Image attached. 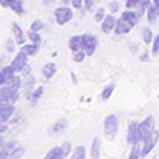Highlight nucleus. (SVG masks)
I'll return each instance as SVG.
<instances>
[{
    "mask_svg": "<svg viewBox=\"0 0 159 159\" xmlns=\"http://www.w3.org/2000/svg\"><path fill=\"white\" fill-rule=\"evenodd\" d=\"M103 128H104V134H106L109 141L116 139L118 131H119V118L116 114H108L103 121Z\"/></svg>",
    "mask_w": 159,
    "mask_h": 159,
    "instance_id": "obj_1",
    "label": "nucleus"
},
{
    "mask_svg": "<svg viewBox=\"0 0 159 159\" xmlns=\"http://www.w3.org/2000/svg\"><path fill=\"white\" fill-rule=\"evenodd\" d=\"M73 7H68V5H61V7H57L53 10V17L55 22L58 25H66L68 22H71L75 13H73Z\"/></svg>",
    "mask_w": 159,
    "mask_h": 159,
    "instance_id": "obj_2",
    "label": "nucleus"
},
{
    "mask_svg": "<svg viewBox=\"0 0 159 159\" xmlns=\"http://www.w3.org/2000/svg\"><path fill=\"white\" fill-rule=\"evenodd\" d=\"M98 43L99 40L96 35H91V33H83V52L88 55V57H93L96 53V48H98Z\"/></svg>",
    "mask_w": 159,
    "mask_h": 159,
    "instance_id": "obj_3",
    "label": "nucleus"
},
{
    "mask_svg": "<svg viewBox=\"0 0 159 159\" xmlns=\"http://www.w3.org/2000/svg\"><path fill=\"white\" fill-rule=\"evenodd\" d=\"M157 141H159V131H154L151 133V134H148L146 138L141 141V151H143V157H146L149 152L154 149V146L157 144Z\"/></svg>",
    "mask_w": 159,
    "mask_h": 159,
    "instance_id": "obj_4",
    "label": "nucleus"
},
{
    "mask_svg": "<svg viewBox=\"0 0 159 159\" xmlns=\"http://www.w3.org/2000/svg\"><path fill=\"white\" fill-rule=\"evenodd\" d=\"M126 141H128L129 146H133V144H138V143L143 141L141 133H139V123H138V121H129V123H128Z\"/></svg>",
    "mask_w": 159,
    "mask_h": 159,
    "instance_id": "obj_5",
    "label": "nucleus"
},
{
    "mask_svg": "<svg viewBox=\"0 0 159 159\" xmlns=\"http://www.w3.org/2000/svg\"><path fill=\"white\" fill-rule=\"evenodd\" d=\"M0 7L2 8H10L13 13H17V15H23L25 13L23 0H0Z\"/></svg>",
    "mask_w": 159,
    "mask_h": 159,
    "instance_id": "obj_6",
    "label": "nucleus"
},
{
    "mask_svg": "<svg viewBox=\"0 0 159 159\" xmlns=\"http://www.w3.org/2000/svg\"><path fill=\"white\" fill-rule=\"evenodd\" d=\"M154 129H156V119L154 116H148L146 119L139 121V133H141V138L144 139L148 134H151Z\"/></svg>",
    "mask_w": 159,
    "mask_h": 159,
    "instance_id": "obj_7",
    "label": "nucleus"
},
{
    "mask_svg": "<svg viewBox=\"0 0 159 159\" xmlns=\"http://www.w3.org/2000/svg\"><path fill=\"white\" fill-rule=\"evenodd\" d=\"M28 58H30L28 55L25 53V52H22V50H20V52H18V53L13 57V60H12L10 63H12V66L15 68V71L20 73V71H22V70H23V68L28 65Z\"/></svg>",
    "mask_w": 159,
    "mask_h": 159,
    "instance_id": "obj_8",
    "label": "nucleus"
},
{
    "mask_svg": "<svg viewBox=\"0 0 159 159\" xmlns=\"http://www.w3.org/2000/svg\"><path fill=\"white\" fill-rule=\"evenodd\" d=\"M116 22H118V18L114 17L113 13H108L106 17L103 18V22L99 23V25H101V32L106 33V35L114 32V28H116Z\"/></svg>",
    "mask_w": 159,
    "mask_h": 159,
    "instance_id": "obj_9",
    "label": "nucleus"
},
{
    "mask_svg": "<svg viewBox=\"0 0 159 159\" xmlns=\"http://www.w3.org/2000/svg\"><path fill=\"white\" fill-rule=\"evenodd\" d=\"M10 32H12L13 35V40L17 42V45H25V38H27V35H25V32L22 28H20L18 23H10Z\"/></svg>",
    "mask_w": 159,
    "mask_h": 159,
    "instance_id": "obj_10",
    "label": "nucleus"
},
{
    "mask_svg": "<svg viewBox=\"0 0 159 159\" xmlns=\"http://www.w3.org/2000/svg\"><path fill=\"white\" fill-rule=\"evenodd\" d=\"M123 20H126L128 23H131L133 27H136V25L139 23V20H141V17L134 12V10H129V8H126V10H123L121 12V15H119Z\"/></svg>",
    "mask_w": 159,
    "mask_h": 159,
    "instance_id": "obj_11",
    "label": "nucleus"
},
{
    "mask_svg": "<svg viewBox=\"0 0 159 159\" xmlns=\"http://www.w3.org/2000/svg\"><path fill=\"white\" fill-rule=\"evenodd\" d=\"M57 71H58V66L55 61H48L42 66V75H43V78H47V80H53Z\"/></svg>",
    "mask_w": 159,
    "mask_h": 159,
    "instance_id": "obj_12",
    "label": "nucleus"
},
{
    "mask_svg": "<svg viewBox=\"0 0 159 159\" xmlns=\"http://www.w3.org/2000/svg\"><path fill=\"white\" fill-rule=\"evenodd\" d=\"M131 30H133V25H131V23H128L126 20H123L121 17L118 18V22H116V28H114V33H116L118 37H121V35L129 33Z\"/></svg>",
    "mask_w": 159,
    "mask_h": 159,
    "instance_id": "obj_13",
    "label": "nucleus"
},
{
    "mask_svg": "<svg viewBox=\"0 0 159 159\" xmlns=\"http://www.w3.org/2000/svg\"><path fill=\"white\" fill-rule=\"evenodd\" d=\"M68 48L71 52H83V35H73V37H70Z\"/></svg>",
    "mask_w": 159,
    "mask_h": 159,
    "instance_id": "obj_14",
    "label": "nucleus"
},
{
    "mask_svg": "<svg viewBox=\"0 0 159 159\" xmlns=\"http://www.w3.org/2000/svg\"><path fill=\"white\" fill-rule=\"evenodd\" d=\"M43 159H66V156H65L61 146H55V148H52L47 154H45Z\"/></svg>",
    "mask_w": 159,
    "mask_h": 159,
    "instance_id": "obj_15",
    "label": "nucleus"
},
{
    "mask_svg": "<svg viewBox=\"0 0 159 159\" xmlns=\"http://www.w3.org/2000/svg\"><path fill=\"white\" fill-rule=\"evenodd\" d=\"M89 154H91V159H99V156H101V139L99 138H94L91 141Z\"/></svg>",
    "mask_w": 159,
    "mask_h": 159,
    "instance_id": "obj_16",
    "label": "nucleus"
},
{
    "mask_svg": "<svg viewBox=\"0 0 159 159\" xmlns=\"http://www.w3.org/2000/svg\"><path fill=\"white\" fill-rule=\"evenodd\" d=\"M66 128H68V121H66V119H58L57 123L52 124V128H50V134H60V133H63Z\"/></svg>",
    "mask_w": 159,
    "mask_h": 159,
    "instance_id": "obj_17",
    "label": "nucleus"
},
{
    "mask_svg": "<svg viewBox=\"0 0 159 159\" xmlns=\"http://www.w3.org/2000/svg\"><path fill=\"white\" fill-rule=\"evenodd\" d=\"M7 86H10V88H13V89H22V75L20 73H15L13 76H10L8 80H7Z\"/></svg>",
    "mask_w": 159,
    "mask_h": 159,
    "instance_id": "obj_18",
    "label": "nucleus"
},
{
    "mask_svg": "<svg viewBox=\"0 0 159 159\" xmlns=\"http://www.w3.org/2000/svg\"><path fill=\"white\" fill-rule=\"evenodd\" d=\"M22 52H25L28 55V57H35L38 52H40V45L38 43H32V42H28V43H25L22 45Z\"/></svg>",
    "mask_w": 159,
    "mask_h": 159,
    "instance_id": "obj_19",
    "label": "nucleus"
},
{
    "mask_svg": "<svg viewBox=\"0 0 159 159\" xmlns=\"http://www.w3.org/2000/svg\"><path fill=\"white\" fill-rule=\"evenodd\" d=\"M43 96V86H35L33 88V91H32V98H30V104H32V106H35V104H37L38 101H40V98Z\"/></svg>",
    "mask_w": 159,
    "mask_h": 159,
    "instance_id": "obj_20",
    "label": "nucleus"
},
{
    "mask_svg": "<svg viewBox=\"0 0 159 159\" xmlns=\"http://www.w3.org/2000/svg\"><path fill=\"white\" fill-rule=\"evenodd\" d=\"M128 159H143L141 143H138V144H133V146H131V151H129V156H128Z\"/></svg>",
    "mask_w": 159,
    "mask_h": 159,
    "instance_id": "obj_21",
    "label": "nucleus"
},
{
    "mask_svg": "<svg viewBox=\"0 0 159 159\" xmlns=\"http://www.w3.org/2000/svg\"><path fill=\"white\" fill-rule=\"evenodd\" d=\"M114 89H116V84H114V83H109V84H106V86L103 88V91H101V99H103V101H108V99L111 98V94L114 93Z\"/></svg>",
    "mask_w": 159,
    "mask_h": 159,
    "instance_id": "obj_22",
    "label": "nucleus"
},
{
    "mask_svg": "<svg viewBox=\"0 0 159 159\" xmlns=\"http://www.w3.org/2000/svg\"><path fill=\"white\" fill-rule=\"evenodd\" d=\"M35 84H37V80L32 73L27 75V76H22V88H35Z\"/></svg>",
    "mask_w": 159,
    "mask_h": 159,
    "instance_id": "obj_23",
    "label": "nucleus"
},
{
    "mask_svg": "<svg viewBox=\"0 0 159 159\" xmlns=\"http://www.w3.org/2000/svg\"><path fill=\"white\" fill-rule=\"evenodd\" d=\"M70 159H86V149H84V146H76L75 148Z\"/></svg>",
    "mask_w": 159,
    "mask_h": 159,
    "instance_id": "obj_24",
    "label": "nucleus"
},
{
    "mask_svg": "<svg viewBox=\"0 0 159 159\" xmlns=\"http://www.w3.org/2000/svg\"><path fill=\"white\" fill-rule=\"evenodd\" d=\"M141 40L146 45H149V43H152V40H154V35H152V32H151V28L149 27H144L143 28V32H141Z\"/></svg>",
    "mask_w": 159,
    "mask_h": 159,
    "instance_id": "obj_25",
    "label": "nucleus"
},
{
    "mask_svg": "<svg viewBox=\"0 0 159 159\" xmlns=\"http://www.w3.org/2000/svg\"><path fill=\"white\" fill-rule=\"evenodd\" d=\"M157 17H159V13H157V10H156V7H154V3H152L151 7L146 10V18H148L149 23H154L157 20Z\"/></svg>",
    "mask_w": 159,
    "mask_h": 159,
    "instance_id": "obj_26",
    "label": "nucleus"
},
{
    "mask_svg": "<svg viewBox=\"0 0 159 159\" xmlns=\"http://www.w3.org/2000/svg\"><path fill=\"white\" fill-rule=\"evenodd\" d=\"M25 154V148L23 146H17L15 149L8 152V157L7 159H22V156Z\"/></svg>",
    "mask_w": 159,
    "mask_h": 159,
    "instance_id": "obj_27",
    "label": "nucleus"
},
{
    "mask_svg": "<svg viewBox=\"0 0 159 159\" xmlns=\"http://www.w3.org/2000/svg\"><path fill=\"white\" fill-rule=\"evenodd\" d=\"M27 38H28L32 43L42 45V35H40V32H35V30H28V32H27Z\"/></svg>",
    "mask_w": 159,
    "mask_h": 159,
    "instance_id": "obj_28",
    "label": "nucleus"
},
{
    "mask_svg": "<svg viewBox=\"0 0 159 159\" xmlns=\"http://www.w3.org/2000/svg\"><path fill=\"white\" fill-rule=\"evenodd\" d=\"M86 57H88V55L84 52H71V60L75 63H83Z\"/></svg>",
    "mask_w": 159,
    "mask_h": 159,
    "instance_id": "obj_29",
    "label": "nucleus"
},
{
    "mask_svg": "<svg viewBox=\"0 0 159 159\" xmlns=\"http://www.w3.org/2000/svg\"><path fill=\"white\" fill-rule=\"evenodd\" d=\"M108 10L109 13H119V0H111L108 3Z\"/></svg>",
    "mask_w": 159,
    "mask_h": 159,
    "instance_id": "obj_30",
    "label": "nucleus"
},
{
    "mask_svg": "<svg viewBox=\"0 0 159 159\" xmlns=\"http://www.w3.org/2000/svg\"><path fill=\"white\" fill-rule=\"evenodd\" d=\"M104 17H106V10L104 8H96L94 10V20H96L98 23H101Z\"/></svg>",
    "mask_w": 159,
    "mask_h": 159,
    "instance_id": "obj_31",
    "label": "nucleus"
},
{
    "mask_svg": "<svg viewBox=\"0 0 159 159\" xmlns=\"http://www.w3.org/2000/svg\"><path fill=\"white\" fill-rule=\"evenodd\" d=\"M43 27H45V23L42 20H33V22L30 23V30H35V32H42Z\"/></svg>",
    "mask_w": 159,
    "mask_h": 159,
    "instance_id": "obj_32",
    "label": "nucleus"
},
{
    "mask_svg": "<svg viewBox=\"0 0 159 159\" xmlns=\"http://www.w3.org/2000/svg\"><path fill=\"white\" fill-rule=\"evenodd\" d=\"M124 5L129 10H136L139 5H141V0H124Z\"/></svg>",
    "mask_w": 159,
    "mask_h": 159,
    "instance_id": "obj_33",
    "label": "nucleus"
},
{
    "mask_svg": "<svg viewBox=\"0 0 159 159\" xmlns=\"http://www.w3.org/2000/svg\"><path fill=\"white\" fill-rule=\"evenodd\" d=\"M152 55H159V33L154 35V40H152V50H151Z\"/></svg>",
    "mask_w": 159,
    "mask_h": 159,
    "instance_id": "obj_34",
    "label": "nucleus"
},
{
    "mask_svg": "<svg viewBox=\"0 0 159 159\" xmlns=\"http://www.w3.org/2000/svg\"><path fill=\"white\" fill-rule=\"evenodd\" d=\"M61 149H63V152H65V156H70V154L73 152V148H71V143H68V141H65L63 144H61Z\"/></svg>",
    "mask_w": 159,
    "mask_h": 159,
    "instance_id": "obj_35",
    "label": "nucleus"
},
{
    "mask_svg": "<svg viewBox=\"0 0 159 159\" xmlns=\"http://www.w3.org/2000/svg\"><path fill=\"white\" fill-rule=\"evenodd\" d=\"M70 7H73L75 10H80L84 7V0H70Z\"/></svg>",
    "mask_w": 159,
    "mask_h": 159,
    "instance_id": "obj_36",
    "label": "nucleus"
},
{
    "mask_svg": "<svg viewBox=\"0 0 159 159\" xmlns=\"http://www.w3.org/2000/svg\"><path fill=\"white\" fill-rule=\"evenodd\" d=\"M15 45H17V42H15L13 38H8L7 42H5V48H7V52L13 53V50H15Z\"/></svg>",
    "mask_w": 159,
    "mask_h": 159,
    "instance_id": "obj_37",
    "label": "nucleus"
},
{
    "mask_svg": "<svg viewBox=\"0 0 159 159\" xmlns=\"http://www.w3.org/2000/svg\"><path fill=\"white\" fill-rule=\"evenodd\" d=\"M17 146H18V143L15 141V139H10V141H5V143H3V148L8 149V151H12V149H15Z\"/></svg>",
    "mask_w": 159,
    "mask_h": 159,
    "instance_id": "obj_38",
    "label": "nucleus"
},
{
    "mask_svg": "<svg viewBox=\"0 0 159 159\" xmlns=\"http://www.w3.org/2000/svg\"><path fill=\"white\" fill-rule=\"evenodd\" d=\"M98 0H84V8L86 10H93L94 5H96Z\"/></svg>",
    "mask_w": 159,
    "mask_h": 159,
    "instance_id": "obj_39",
    "label": "nucleus"
},
{
    "mask_svg": "<svg viewBox=\"0 0 159 159\" xmlns=\"http://www.w3.org/2000/svg\"><path fill=\"white\" fill-rule=\"evenodd\" d=\"M30 73H32V65L28 63L27 66H25L22 71H20V75H22V76H27V75H30Z\"/></svg>",
    "mask_w": 159,
    "mask_h": 159,
    "instance_id": "obj_40",
    "label": "nucleus"
},
{
    "mask_svg": "<svg viewBox=\"0 0 159 159\" xmlns=\"http://www.w3.org/2000/svg\"><path fill=\"white\" fill-rule=\"evenodd\" d=\"M8 152H10L8 149H5V148L2 146V148H0V159H7V157H8Z\"/></svg>",
    "mask_w": 159,
    "mask_h": 159,
    "instance_id": "obj_41",
    "label": "nucleus"
},
{
    "mask_svg": "<svg viewBox=\"0 0 159 159\" xmlns=\"http://www.w3.org/2000/svg\"><path fill=\"white\" fill-rule=\"evenodd\" d=\"M7 129H8V123H0V136L3 133H7Z\"/></svg>",
    "mask_w": 159,
    "mask_h": 159,
    "instance_id": "obj_42",
    "label": "nucleus"
},
{
    "mask_svg": "<svg viewBox=\"0 0 159 159\" xmlns=\"http://www.w3.org/2000/svg\"><path fill=\"white\" fill-rule=\"evenodd\" d=\"M139 60H141V61H148V60H149V53H148V52L143 53L141 57H139Z\"/></svg>",
    "mask_w": 159,
    "mask_h": 159,
    "instance_id": "obj_43",
    "label": "nucleus"
},
{
    "mask_svg": "<svg viewBox=\"0 0 159 159\" xmlns=\"http://www.w3.org/2000/svg\"><path fill=\"white\" fill-rule=\"evenodd\" d=\"M71 78H73V83H78V80H76V75L71 73Z\"/></svg>",
    "mask_w": 159,
    "mask_h": 159,
    "instance_id": "obj_44",
    "label": "nucleus"
},
{
    "mask_svg": "<svg viewBox=\"0 0 159 159\" xmlns=\"http://www.w3.org/2000/svg\"><path fill=\"white\" fill-rule=\"evenodd\" d=\"M58 2H61V3H65V5H68V3H70V0H58Z\"/></svg>",
    "mask_w": 159,
    "mask_h": 159,
    "instance_id": "obj_45",
    "label": "nucleus"
},
{
    "mask_svg": "<svg viewBox=\"0 0 159 159\" xmlns=\"http://www.w3.org/2000/svg\"><path fill=\"white\" fill-rule=\"evenodd\" d=\"M3 143H5V141H3V139H2V136H0V148L3 146Z\"/></svg>",
    "mask_w": 159,
    "mask_h": 159,
    "instance_id": "obj_46",
    "label": "nucleus"
},
{
    "mask_svg": "<svg viewBox=\"0 0 159 159\" xmlns=\"http://www.w3.org/2000/svg\"><path fill=\"white\" fill-rule=\"evenodd\" d=\"M43 3H45V5H48V3H52V0H45Z\"/></svg>",
    "mask_w": 159,
    "mask_h": 159,
    "instance_id": "obj_47",
    "label": "nucleus"
}]
</instances>
